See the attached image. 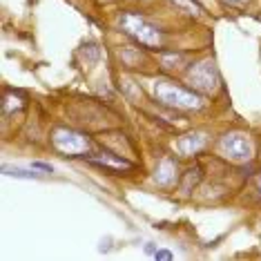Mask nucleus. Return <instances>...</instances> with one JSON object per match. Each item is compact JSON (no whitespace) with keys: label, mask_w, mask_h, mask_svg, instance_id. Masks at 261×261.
I'll use <instances>...</instances> for the list:
<instances>
[{"label":"nucleus","mask_w":261,"mask_h":261,"mask_svg":"<svg viewBox=\"0 0 261 261\" xmlns=\"http://www.w3.org/2000/svg\"><path fill=\"white\" fill-rule=\"evenodd\" d=\"M121 27L125 29L134 40H139V43L145 47H156V45H161V40H163L161 32H159L150 20L141 18V16H136V14H123Z\"/></svg>","instance_id":"obj_2"},{"label":"nucleus","mask_w":261,"mask_h":261,"mask_svg":"<svg viewBox=\"0 0 261 261\" xmlns=\"http://www.w3.org/2000/svg\"><path fill=\"white\" fill-rule=\"evenodd\" d=\"M221 150L228 154L232 161H248V159H250V154H252L248 139H246V136H241V134L225 136V139L221 141Z\"/></svg>","instance_id":"obj_4"},{"label":"nucleus","mask_w":261,"mask_h":261,"mask_svg":"<svg viewBox=\"0 0 261 261\" xmlns=\"http://www.w3.org/2000/svg\"><path fill=\"white\" fill-rule=\"evenodd\" d=\"M5 174H9V176H22V179H36V172H27V170H20V168H9V165H5L3 168Z\"/></svg>","instance_id":"obj_9"},{"label":"nucleus","mask_w":261,"mask_h":261,"mask_svg":"<svg viewBox=\"0 0 261 261\" xmlns=\"http://www.w3.org/2000/svg\"><path fill=\"white\" fill-rule=\"evenodd\" d=\"M232 3H243V0H232Z\"/></svg>","instance_id":"obj_11"},{"label":"nucleus","mask_w":261,"mask_h":261,"mask_svg":"<svg viewBox=\"0 0 261 261\" xmlns=\"http://www.w3.org/2000/svg\"><path fill=\"white\" fill-rule=\"evenodd\" d=\"M154 96H156L159 103L170 105V108L176 110H199L201 108V98L194 90H188L183 85H176V83L170 81H159L154 85Z\"/></svg>","instance_id":"obj_1"},{"label":"nucleus","mask_w":261,"mask_h":261,"mask_svg":"<svg viewBox=\"0 0 261 261\" xmlns=\"http://www.w3.org/2000/svg\"><path fill=\"white\" fill-rule=\"evenodd\" d=\"M190 83H192L197 90H203V92L215 90V85H217V69H215V65H212L210 61L197 65V67L190 72Z\"/></svg>","instance_id":"obj_5"},{"label":"nucleus","mask_w":261,"mask_h":261,"mask_svg":"<svg viewBox=\"0 0 261 261\" xmlns=\"http://www.w3.org/2000/svg\"><path fill=\"white\" fill-rule=\"evenodd\" d=\"M154 257L156 259H172V254L168 250H159V252H154Z\"/></svg>","instance_id":"obj_10"},{"label":"nucleus","mask_w":261,"mask_h":261,"mask_svg":"<svg viewBox=\"0 0 261 261\" xmlns=\"http://www.w3.org/2000/svg\"><path fill=\"white\" fill-rule=\"evenodd\" d=\"M259 192H261V181H259Z\"/></svg>","instance_id":"obj_12"},{"label":"nucleus","mask_w":261,"mask_h":261,"mask_svg":"<svg viewBox=\"0 0 261 261\" xmlns=\"http://www.w3.org/2000/svg\"><path fill=\"white\" fill-rule=\"evenodd\" d=\"M90 161L94 165H100V168L110 170V172L134 170V163H129L127 159H123V156H116V154H98V156H92Z\"/></svg>","instance_id":"obj_6"},{"label":"nucleus","mask_w":261,"mask_h":261,"mask_svg":"<svg viewBox=\"0 0 261 261\" xmlns=\"http://www.w3.org/2000/svg\"><path fill=\"white\" fill-rule=\"evenodd\" d=\"M203 143H205L203 134H188V136H183V139H179V150L183 154H192V152L201 150Z\"/></svg>","instance_id":"obj_7"},{"label":"nucleus","mask_w":261,"mask_h":261,"mask_svg":"<svg viewBox=\"0 0 261 261\" xmlns=\"http://www.w3.org/2000/svg\"><path fill=\"white\" fill-rule=\"evenodd\" d=\"M174 174H176V165H174V161H170V159H165V161L159 165V170H156V179L161 183H165V186L176 179Z\"/></svg>","instance_id":"obj_8"},{"label":"nucleus","mask_w":261,"mask_h":261,"mask_svg":"<svg viewBox=\"0 0 261 261\" xmlns=\"http://www.w3.org/2000/svg\"><path fill=\"white\" fill-rule=\"evenodd\" d=\"M54 145L61 152L69 154V156H76V154H83V152L90 150V139L79 134V132H74V129H56Z\"/></svg>","instance_id":"obj_3"}]
</instances>
